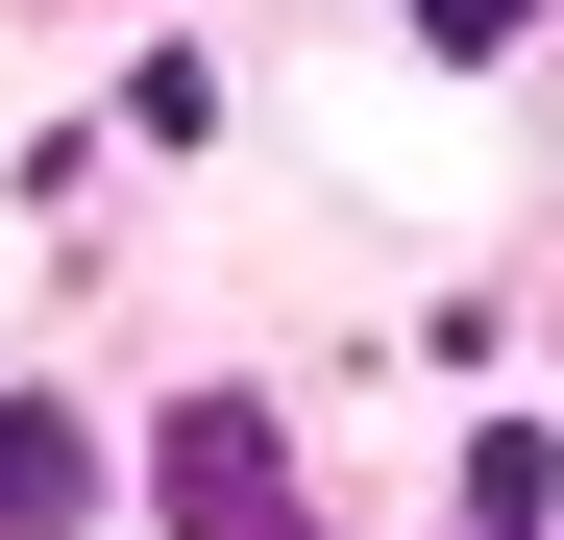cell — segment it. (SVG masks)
I'll return each mask as SVG.
<instances>
[{"mask_svg":"<svg viewBox=\"0 0 564 540\" xmlns=\"http://www.w3.org/2000/svg\"><path fill=\"white\" fill-rule=\"evenodd\" d=\"M148 516H172V540H319L270 393H172V418H148Z\"/></svg>","mask_w":564,"mask_h":540,"instance_id":"1","label":"cell"},{"mask_svg":"<svg viewBox=\"0 0 564 540\" xmlns=\"http://www.w3.org/2000/svg\"><path fill=\"white\" fill-rule=\"evenodd\" d=\"M74 516H99V442L50 393H0V540H74Z\"/></svg>","mask_w":564,"mask_h":540,"instance_id":"2","label":"cell"},{"mask_svg":"<svg viewBox=\"0 0 564 540\" xmlns=\"http://www.w3.org/2000/svg\"><path fill=\"white\" fill-rule=\"evenodd\" d=\"M516 25H540V0H417V50H442V74H491Z\"/></svg>","mask_w":564,"mask_h":540,"instance_id":"3","label":"cell"}]
</instances>
